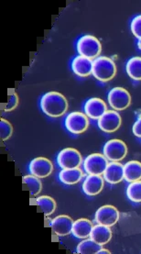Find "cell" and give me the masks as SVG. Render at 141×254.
Segmentation results:
<instances>
[{"label":"cell","instance_id":"obj_22","mask_svg":"<svg viewBox=\"0 0 141 254\" xmlns=\"http://www.w3.org/2000/svg\"><path fill=\"white\" fill-rule=\"evenodd\" d=\"M22 184L25 188L28 189L31 196H36L43 190V183L41 178L37 176L29 175L22 178Z\"/></svg>","mask_w":141,"mask_h":254},{"label":"cell","instance_id":"obj_29","mask_svg":"<svg viewBox=\"0 0 141 254\" xmlns=\"http://www.w3.org/2000/svg\"><path fill=\"white\" fill-rule=\"evenodd\" d=\"M132 132L138 138H141V117L136 121L132 127Z\"/></svg>","mask_w":141,"mask_h":254},{"label":"cell","instance_id":"obj_6","mask_svg":"<svg viewBox=\"0 0 141 254\" xmlns=\"http://www.w3.org/2000/svg\"><path fill=\"white\" fill-rule=\"evenodd\" d=\"M107 101L114 110L123 111L130 106L131 95L126 88L117 86L109 91L107 95Z\"/></svg>","mask_w":141,"mask_h":254},{"label":"cell","instance_id":"obj_28","mask_svg":"<svg viewBox=\"0 0 141 254\" xmlns=\"http://www.w3.org/2000/svg\"><path fill=\"white\" fill-rule=\"evenodd\" d=\"M130 30L136 38L141 40V15L136 16L135 18L131 20Z\"/></svg>","mask_w":141,"mask_h":254},{"label":"cell","instance_id":"obj_9","mask_svg":"<svg viewBox=\"0 0 141 254\" xmlns=\"http://www.w3.org/2000/svg\"><path fill=\"white\" fill-rule=\"evenodd\" d=\"M120 218V213L116 206L104 205L100 206L94 214V221L97 224L113 227L117 224Z\"/></svg>","mask_w":141,"mask_h":254},{"label":"cell","instance_id":"obj_25","mask_svg":"<svg viewBox=\"0 0 141 254\" xmlns=\"http://www.w3.org/2000/svg\"><path fill=\"white\" fill-rule=\"evenodd\" d=\"M127 196L134 203L141 202V180L132 182L127 188Z\"/></svg>","mask_w":141,"mask_h":254},{"label":"cell","instance_id":"obj_27","mask_svg":"<svg viewBox=\"0 0 141 254\" xmlns=\"http://www.w3.org/2000/svg\"><path fill=\"white\" fill-rule=\"evenodd\" d=\"M13 134L12 124L5 119H1L0 121V139L6 141L9 139Z\"/></svg>","mask_w":141,"mask_h":254},{"label":"cell","instance_id":"obj_18","mask_svg":"<svg viewBox=\"0 0 141 254\" xmlns=\"http://www.w3.org/2000/svg\"><path fill=\"white\" fill-rule=\"evenodd\" d=\"M113 236L110 227L104 225L96 224L93 227L90 238L100 245H105L110 242Z\"/></svg>","mask_w":141,"mask_h":254},{"label":"cell","instance_id":"obj_30","mask_svg":"<svg viewBox=\"0 0 141 254\" xmlns=\"http://www.w3.org/2000/svg\"><path fill=\"white\" fill-rule=\"evenodd\" d=\"M110 251H108V250H106V249L101 248L98 251V253L97 254H110Z\"/></svg>","mask_w":141,"mask_h":254},{"label":"cell","instance_id":"obj_14","mask_svg":"<svg viewBox=\"0 0 141 254\" xmlns=\"http://www.w3.org/2000/svg\"><path fill=\"white\" fill-rule=\"evenodd\" d=\"M104 187V179L102 176L88 175L83 183V191L89 196H94L100 194Z\"/></svg>","mask_w":141,"mask_h":254},{"label":"cell","instance_id":"obj_3","mask_svg":"<svg viewBox=\"0 0 141 254\" xmlns=\"http://www.w3.org/2000/svg\"><path fill=\"white\" fill-rule=\"evenodd\" d=\"M76 49L81 56L94 60L100 56L102 52V44L96 37L87 34L81 37L78 40Z\"/></svg>","mask_w":141,"mask_h":254},{"label":"cell","instance_id":"obj_20","mask_svg":"<svg viewBox=\"0 0 141 254\" xmlns=\"http://www.w3.org/2000/svg\"><path fill=\"white\" fill-rule=\"evenodd\" d=\"M31 204H34L41 209V211L47 217L51 216L56 210L57 204H56L55 200L52 197H50L49 195H40L35 199H31Z\"/></svg>","mask_w":141,"mask_h":254},{"label":"cell","instance_id":"obj_12","mask_svg":"<svg viewBox=\"0 0 141 254\" xmlns=\"http://www.w3.org/2000/svg\"><path fill=\"white\" fill-rule=\"evenodd\" d=\"M74 219L68 215H59L50 221V228L57 236L65 237L70 235L73 230Z\"/></svg>","mask_w":141,"mask_h":254},{"label":"cell","instance_id":"obj_23","mask_svg":"<svg viewBox=\"0 0 141 254\" xmlns=\"http://www.w3.org/2000/svg\"><path fill=\"white\" fill-rule=\"evenodd\" d=\"M129 77L135 81H141V57L135 56L129 59L126 65Z\"/></svg>","mask_w":141,"mask_h":254},{"label":"cell","instance_id":"obj_4","mask_svg":"<svg viewBox=\"0 0 141 254\" xmlns=\"http://www.w3.org/2000/svg\"><path fill=\"white\" fill-rule=\"evenodd\" d=\"M64 126L70 133L74 135L84 133L89 127V118L83 112H71L64 120Z\"/></svg>","mask_w":141,"mask_h":254},{"label":"cell","instance_id":"obj_2","mask_svg":"<svg viewBox=\"0 0 141 254\" xmlns=\"http://www.w3.org/2000/svg\"><path fill=\"white\" fill-rule=\"evenodd\" d=\"M117 71L116 63L109 57L99 56L93 61L92 75L100 82H109L116 76Z\"/></svg>","mask_w":141,"mask_h":254},{"label":"cell","instance_id":"obj_7","mask_svg":"<svg viewBox=\"0 0 141 254\" xmlns=\"http://www.w3.org/2000/svg\"><path fill=\"white\" fill-rule=\"evenodd\" d=\"M128 146L121 139H110L103 148V154L108 162H121L128 155Z\"/></svg>","mask_w":141,"mask_h":254},{"label":"cell","instance_id":"obj_10","mask_svg":"<svg viewBox=\"0 0 141 254\" xmlns=\"http://www.w3.org/2000/svg\"><path fill=\"white\" fill-rule=\"evenodd\" d=\"M98 127L105 133H113L117 131L122 124V118L118 111L114 109L107 110L97 121Z\"/></svg>","mask_w":141,"mask_h":254},{"label":"cell","instance_id":"obj_19","mask_svg":"<svg viewBox=\"0 0 141 254\" xmlns=\"http://www.w3.org/2000/svg\"><path fill=\"white\" fill-rule=\"evenodd\" d=\"M84 172L79 168L73 169H61L59 173V180L63 185L66 186H74L78 184L84 178Z\"/></svg>","mask_w":141,"mask_h":254},{"label":"cell","instance_id":"obj_21","mask_svg":"<svg viewBox=\"0 0 141 254\" xmlns=\"http://www.w3.org/2000/svg\"><path fill=\"white\" fill-rule=\"evenodd\" d=\"M124 179L129 183L141 180V162L133 160L124 164Z\"/></svg>","mask_w":141,"mask_h":254},{"label":"cell","instance_id":"obj_17","mask_svg":"<svg viewBox=\"0 0 141 254\" xmlns=\"http://www.w3.org/2000/svg\"><path fill=\"white\" fill-rule=\"evenodd\" d=\"M93 227L94 225L91 220L87 218H79L74 222L72 234L77 239L85 240L87 238H90Z\"/></svg>","mask_w":141,"mask_h":254},{"label":"cell","instance_id":"obj_5","mask_svg":"<svg viewBox=\"0 0 141 254\" xmlns=\"http://www.w3.org/2000/svg\"><path fill=\"white\" fill-rule=\"evenodd\" d=\"M56 161L61 169L79 168L84 163L80 151L74 148H65L61 150L58 153Z\"/></svg>","mask_w":141,"mask_h":254},{"label":"cell","instance_id":"obj_11","mask_svg":"<svg viewBox=\"0 0 141 254\" xmlns=\"http://www.w3.org/2000/svg\"><path fill=\"white\" fill-rule=\"evenodd\" d=\"M31 175L43 179L50 176L53 172V164L45 157L34 158L29 165Z\"/></svg>","mask_w":141,"mask_h":254},{"label":"cell","instance_id":"obj_16","mask_svg":"<svg viewBox=\"0 0 141 254\" xmlns=\"http://www.w3.org/2000/svg\"><path fill=\"white\" fill-rule=\"evenodd\" d=\"M72 70L79 77H88L93 73V60L78 55L72 62Z\"/></svg>","mask_w":141,"mask_h":254},{"label":"cell","instance_id":"obj_1","mask_svg":"<svg viewBox=\"0 0 141 254\" xmlns=\"http://www.w3.org/2000/svg\"><path fill=\"white\" fill-rule=\"evenodd\" d=\"M68 107L66 97L56 91L48 92L41 98V109L45 115L50 118H60L65 115Z\"/></svg>","mask_w":141,"mask_h":254},{"label":"cell","instance_id":"obj_26","mask_svg":"<svg viewBox=\"0 0 141 254\" xmlns=\"http://www.w3.org/2000/svg\"><path fill=\"white\" fill-rule=\"evenodd\" d=\"M19 105V97L16 94L15 89L9 88L7 92V101L6 103L2 104V109L5 112H11L13 110H15L16 108Z\"/></svg>","mask_w":141,"mask_h":254},{"label":"cell","instance_id":"obj_15","mask_svg":"<svg viewBox=\"0 0 141 254\" xmlns=\"http://www.w3.org/2000/svg\"><path fill=\"white\" fill-rule=\"evenodd\" d=\"M104 181L117 185L124 180V165L120 162H110L103 174Z\"/></svg>","mask_w":141,"mask_h":254},{"label":"cell","instance_id":"obj_8","mask_svg":"<svg viewBox=\"0 0 141 254\" xmlns=\"http://www.w3.org/2000/svg\"><path fill=\"white\" fill-rule=\"evenodd\" d=\"M108 164V160L104 154L92 153L84 160L83 166L87 175L103 176L104 170L106 169Z\"/></svg>","mask_w":141,"mask_h":254},{"label":"cell","instance_id":"obj_24","mask_svg":"<svg viewBox=\"0 0 141 254\" xmlns=\"http://www.w3.org/2000/svg\"><path fill=\"white\" fill-rule=\"evenodd\" d=\"M102 245L94 242L91 238L83 240L76 248V254H97Z\"/></svg>","mask_w":141,"mask_h":254},{"label":"cell","instance_id":"obj_13","mask_svg":"<svg viewBox=\"0 0 141 254\" xmlns=\"http://www.w3.org/2000/svg\"><path fill=\"white\" fill-rule=\"evenodd\" d=\"M85 114L91 120L98 121L99 119L104 115L108 110L107 105L103 99L98 97L89 98L85 104Z\"/></svg>","mask_w":141,"mask_h":254}]
</instances>
